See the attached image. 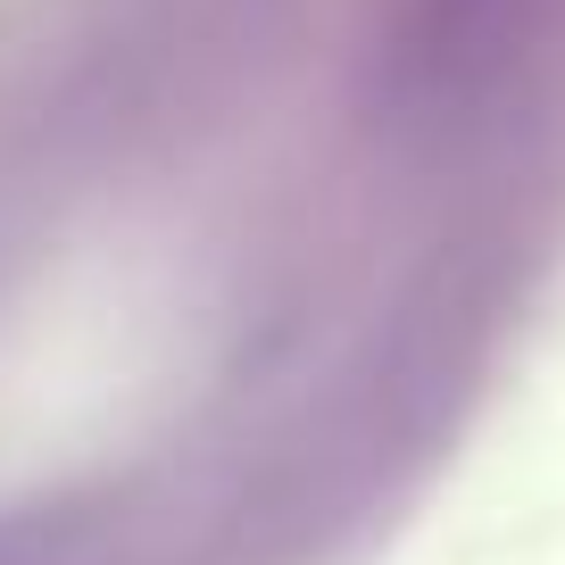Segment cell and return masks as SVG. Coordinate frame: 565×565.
<instances>
[{
  "instance_id": "6da1fadb",
  "label": "cell",
  "mask_w": 565,
  "mask_h": 565,
  "mask_svg": "<svg viewBox=\"0 0 565 565\" xmlns=\"http://www.w3.org/2000/svg\"><path fill=\"white\" fill-rule=\"evenodd\" d=\"M84 524L75 515H9L0 524V565H67Z\"/></svg>"
}]
</instances>
